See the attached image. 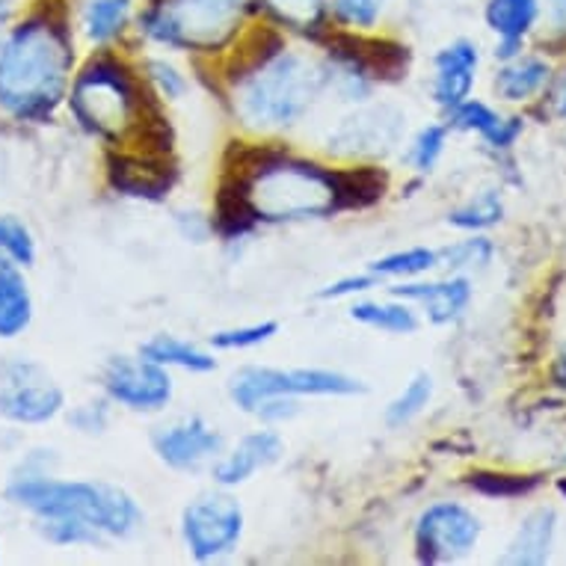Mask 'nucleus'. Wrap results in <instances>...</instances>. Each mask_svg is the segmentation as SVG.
I'll return each instance as SVG.
<instances>
[{"mask_svg":"<svg viewBox=\"0 0 566 566\" xmlns=\"http://www.w3.org/2000/svg\"><path fill=\"white\" fill-rule=\"evenodd\" d=\"M72 42L51 19H30L0 48V107L21 122H45L65 98Z\"/></svg>","mask_w":566,"mask_h":566,"instance_id":"1","label":"nucleus"},{"mask_svg":"<svg viewBox=\"0 0 566 566\" xmlns=\"http://www.w3.org/2000/svg\"><path fill=\"white\" fill-rule=\"evenodd\" d=\"M7 499L42 520H84L107 537H130L143 525L137 502L111 483L54 481L45 474H24L7 486Z\"/></svg>","mask_w":566,"mask_h":566,"instance_id":"2","label":"nucleus"},{"mask_svg":"<svg viewBox=\"0 0 566 566\" xmlns=\"http://www.w3.org/2000/svg\"><path fill=\"white\" fill-rule=\"evenodd\" d=\"M243 178L252 211L259 220H306L335 214V196L326 169L303 160H291L282 151H270Z\"/></svg>","mask_w":566,"mask_h":566,"instance_id":"3","label":"nucleus"},{"mask_svg":"<svg viewBox=\"0 0 566 566\" xmlns=\"http://www.w3.org/2000/svg\"><path fill=\"white\" fill-rule=\"evenodd\" d=\"M324 84L326 75L321 65L308 63L306 56L279 51L252 75L238 81V111L252 128H285L308 111Z\"/></svg>","mask_w":566,"mask_h":566,"instance_id":"4","label":"nucleus"},{"mask_svg":"<svg viewBox=\"0 0 566 566\" xmlns=\"http://www.w3.org/2000/svg\"><path fill=\"white\" fill-rule=\"evenodd\" d=\"M259 0H151L139 30L160 45L214 54L238 33L243 12Z\"/></svg>","mask_w":566,"mask_h":566,"instance_id":"5","label":"nucleus"},{"mask_svg":"<svg viewBox=\"0 0 566 566\" xmlns=\"http://www.w3.org/2000/svg\"><path fill=\"white\" fill-rule=\"evenodd\" d=\"M146 95L130 81L128 69L113 56H102L86 65L72 86V113L90 134L119 139L137 128Z\"/></svg>","mask_w":566,"mask_h":566,"instance_id":"6","label":"nucleus"},{"mask_svg":"<svg viewBox=\"0 0 566 566\" xmlns=\"http://www.w3.org/2000/svg\"><path fill=\"white\" fill-rule=\"evenodd\" d=\"M365 391L359 380H353L342 371H324V368H294V371H279V368H243L232 377L229 395L234 407L255 416L259 407L270 398H344Z\"/></svg>","mask_w":566,"mask_h":566,"instance_id":"7","label":"nucleus"},{"mask_svg":"<svg viewBox=\"0 0 566 566\" xmlns=\"http://www.w3.org/2000/svg\"><path fill=\"white\" fill-rule=\"evenodd\" d=\"M181 537L196 560H217L238 548L243 537V511L226 492H208L187 504L181 513Z\"/></svg>","mask_w":566,"mask_h":566,"instance_id":"8","label":"nucleus"},{"mask_svg":"<svg viewBox=\"0 0 566 566\" xmlns=\"http://www.w3.org/2000/svg\"><path fill=\"white\" fill-rule=\"evenodd\" d=\"M481 537V520L463 504L439 502L418 516L416 557L421 564H448L469 555Z\"/></svg>","mask_w":566,"mask_h":566,"instance_id":"9","label":"nucleus"},{"mask_svg":"<svg viewBox=\"0 0 566 566\" xmlns=\"http://www.w3.org/2000/svg\"><path fill=\"white\" fill-rule=\"evenodd\" d=\"M102 382L113 403L134 412H160L172 400V380L167 368L146 356H116L104 365Z\"/></svg>","mask_w":566,"mask_h":566,"instance_id":"10","label":"nucleus"},{"mask_svg":"<svg viewBox=\"0 0 566 566\" xmlns=\"http://www.w3.org/2000/svg\"><path fill=\"white\" fill-rule=\"evenodd\" d=\"M60 409H63V389L48 374H42V368L15 363L3 371L0 416L19 424H42L60 416Z\"/></svg>","mask_w":566,"mask_h":566,"instance_id":"11","label":"nucleus"},{"mask_svg":"<svg viewBox=\"0 0 566 566\" xmlns=\"http://www.w3.org/2000/svg\"><path fill=\"white\" fill-rule=\"evenodd\" d=\"M155 454L176 472H199L205 463L217 460L223 451V437L214 428H208L202 418L176 421L169 428H160L151 437Z\"/></svg>","mask_w":566,"mask_h":566,"instance_id":"12","label":"nucleus"},{"mask_svg":"<svg viewBox=\"0 0 566 566\" xmlns=\"http://www.w3.org/2000/svg\"><path fill=\"white\" fill-rule=\"evenodd\" d=\"M403 130V116L391 107L353 113L329 137V151L338 155H389Z\"/></svg>","mask_w":566,"mask_h":566,"instance_id":"13","label":"nucleus"},{"mask_svg":"<svg viewBox=\"0 0 566 566\" xmlns=\"http://www.w3.org/2000/svg\"><path fill=\"white\" fill-rule=\"evenodd\" d=\"M111 185L134 199H160L176 181V169L167 164V155H111L107 160Z\"/></svg>","mask_w":566,"mask_h":566,"instance_id":"14","label":"nucleus"},{"mask_svg":"<svg viewBox=\"0 0 566 566\" xmlns=\"http://www.w3.org/2000/svg\"><path fill=\"white\" fill-rule=\"evenodd\" d=\"M282 454H285V442H282L276 430H252L229 454L214 460L211 474H214V481L220 486H241L259 469H268V465L279 463Z\"/></svg>","mask_w":566,"mask_h":566,"instance_id":"15","label":"nucleus"},{"mask_svg":"<svg viewBox=\"0 0 566 566\" xmlns=\"http://www.w3.org/2000/svg\"><path fill=\"white\" fill-rule=\"evenodd\" d=\"M389 294L398 300L421 303L424 312H428L430 324H451L469 306L472 285L463 276L446 279V282H400V285H391Z\"/></svg>","mask_w":566,"mask_h":566,"instance_id":"16","label":"nucleus"},{"mask_svg":"<svg viewBox=\"0 0 566 566\" xmlns=\"http://www.w3.org/2000/svg\"><path fill=\"white\" fill-rule=\"evenodd\" d=\"M474 69H478V48L472 42H454L442 48L437 54V84H433V98L446 111H454L457 104L469 98L474 86Z\"/></svg>","mask_w":566,"mask_h":566,"instance_id":"17","label":"nucleus"},{"mask_svg":"<svg viewBox=\"0 0 566 566\" xmlns=\"http://www.w3.org/2000/svg\"><path fill=\"white\" fill-rule=\"evenodd\" d=\"M537 15V0H490L486 3V24L502 36V45L495 48L499 60H513L520 54L522 36L534 28Z\"/></svg>","mask_w":566,"mask_h":566,"instance_id":"18","label":"nucleus"},{"mask_svg":"<svg viewBox=\"0 0 566 566\" xmlns=\"http://www.w3.org/2000/svg\"><path fill=\"white\" fill-rule=\"evenodd\" d=\"M552 539H555V511L552 507H539V511L525 516V522L516 531V537L507 546L504 560L525 566L546 564L548 552H552Z\"/></svg>","mask_w":566,"mask_h":566,"instance_id":"19","label":"nucleus"},{"mask_svg":"<svg viewBox=\"0 0 566 566\" xmlns=\"http://www.w3.org/2000/svg\"><path fill=\"white\" fill-rule=\"evenodd\" d=\"M329 176V185H333L335 196V211H344V208H368V205L380 202L386 187H389V178L386 172L374 167H359V169H326Z\"/></svg>","mask_w":566,"mask_h":566,"instance_id":"20","label":"nucleus"},{"mask_svg":"<svg viewBox=\"0 0 566 566\" xmlns=\"http://www.w3.org/2000/svg\"><path fill=\"white\" fill-rule=\"evenodd\" d=\"M33 321V300L24 279L10 268L0 264V338H15Z\"/></svg>","mask_w":566,"mask_h":566,"instance_id":"21","label":"nucleus"},{"mask_svg":"<svg viewBox=\"0 0 566 566\" xmlns=\"http://www.w3.org/2000/svg\"><path fill=\"white\" fill-rule=\"evenodd\" d=\"M139 356H146L164 368H181L190 374H208L217 368V359L211 353H205L202 347L190 342H181L176 335H155L151 342L143 344Z\"/></svg>","mask_w":566,"mask_h":566,"instance_id":"22","label":"nucleus"},{"mask_svg":"<svg viewBox=\"0 0 566 566\" xmlns=\"http://www.w3.org/2000/svg\"><path fill=\"white\" fill-rule=\"evenodd\" d=\"M350 317L359 321V324L371 326V329L391 335H409L418 329L416 312L407 303H374V300H365V303H353Z\"/></svg>","mask_w":566,"mask_h":566,"instance_id":"23","label":"nucleus"},{"mask_svg":"<svg viewBox=\"0 0 566 566\" xmlns=\"http://www.w3.org/2000/svg\"><path fill=\"white\" fill-rule=\"evenodd\" d=\"M134 3L130 0H90V7L84 12L86 36L104 45L128 28Z\"/></svg>","mask_w":566,"mask_h":566,"instance_id":"24","label":"nucleus"},{"mask_svg":"<svg viewBox=\"0 0 566 566\" xmlns=\"http://www.w3.org/2000/svg\"><path fill=\"white\" fill-rule=\"evenodd\" d=\"M548 81V65L537 56H528V60H520V63H511L507 69L499 72L495 77V90L507 102H522L539 90V86Z\"/></svg>","mask_w":566,"mask_h":566,"instance_id":"25","label":"nucleus"},{"mask_svg":"<svg viewBox=\"0 0 566 566\" xmlns=\"http://www.w3.org/2000/svg\"><path fill=\"white\" fill-rule=\"evenodd\" d=\"M259 7L282 28L317 33L326 19V0H259Z\"/></svg>","mask_w":566,"mask_h":566,"instance_id":"26","label":"nucleus"},{"mask_svg":"<svg viewBox=\"0 0 566 566\" xmlns=\"http://www.w3.org/2000/svg\"><path fill=\"white\" fill-rule=\"evenodd\" d=\"M439 264V252L424 250V247H416V250L391 252V255H382V259L371 261L368 273H374L377 279H412L428 273L430 268Z\"/></svg>","mask_w":566,"mask_h":566,"instance_id":"27","label":"nucleus"},{"mask_svg":"<svg viewBox=\"0 0 566 566\" xmlns=\"http://www.w3.org/2000/svg\"><path fill=\"white\" fill-rule=\"evenodd\" d=\"M465 483L481 495L490 499H520L528 495L543 483L539 474H507V472H472L465 478Z\"/></svg>","mask_w":566,"mask_h":566,"instance_id":"28","label":"nucleus"},{"mask_svg":"<svg viewBox=\"0 0 566 566\" xmlns=\"http://www.w3.org/2000/svg\"><path fill=\"white\" fill-rule=\"evenodd\" d=\"M430 395H433V380L430 374H416L409 386L400 391L398 398L391 400L389 409H386V424L389 428H403L412 418L421 416V409L430 403Z\"/></svg>","mask_w":566,"mask_h":566,"instance_id":"29","label":"nucleus"},{"mask_svg":"<svg viewBox=\"0 0 566 566\" xmlns=\"http://www.w3.org/2000/svg\"><path fill=\"white\" fill-rule=\"evenodd\" d=\"M502 214V199L492 193V190H486V193H481L478 199L463 205V208L451 211V214H448V223L457 226V229H465V232H478V229H490V226L499 223Z\"/></svg>","mask_w":566,"mask_h":566,"instance_id":"30","label":"nucleus"},{"mask_svg":"<svg viewBox=\"0 0 566 566\" xmlns=\"http://www.w3.org/2000/svg\"><path fill=\"white\" fill-rule=\"evenodd\" d=\"M0 259H12L24 268L36 261V247H33L28 226L15 217H0Z\"/></svg>","mask_w":566,"mask_h":566,"instance_id":"31","label":"nucleus"},{"mask_svg":"<svg viewBox=\"0 0 566 566\" xmlns=\"http://www.w3.org/2000/svg\"><path fill=\"white\" fill-rule=\"evenodd\" d=\"M276 333V321H261V324L220 329V333L211 335V344H214L217 350H250V347H259V344L270 342Z\"/></svg>","mask_w":566,"mask_h":566,"instance_id":"32","label":"nucleus"},{"mask_svg":"<svg viewBox=\"0 0 566 566\" xmlns=\"http://www.w3.org/2000/svg\"><path fill=\"white\" fill-rule=\"evenodd\" d=\"M51 543L56 546H98L102 543V531H95L93 525H86L84 520H69V516H54V520H45V528H42Z\"/></svg>","mask_w":566,"mask_h":566,"instance_id":"33","label":"nucleus"},{"mask_svg":"<svg viewBox=\"0 0 566 566\" xmlns=\"http://www.w3.org/2000/svg\"><path fill=\"white\" fill-rule=\"evenodd\" d=\"M439 259L446 261L451 270H483L492 259V243L486 238H472V241H460L448 247Z\"/></svg>","mask_w":566,"mask_h":566,"instance_id":"34","label":"nucleus"},{"mask_svg":"<svg viewBox=\"0 0 566 566\" xmlns=\"http://www.w3.org/2000/svg\"><path fill=\"white\" fill-rule=\"evenodd\" d=\"M326 10L347 28L368 30L380 19V0H326Z\"/></svg>","mask_w":566,"mask_h":566,"instance_id":"35","label":"nucleus"},{"mask_svg":"<svg viewBox=\"0 0 566 566\" xmlns=\"http://www.w3.org/2000/svg\"><path fill=\"white\" fill-rule=\"evenodd\" d=\"M499 122H502L499 113H492L490 107L481 102H469V98H465L463 104H457L454 111H451V125H454V128L478 130V134H483V139L499 128Z\"/></svg>","mask_w":566,"mask_h":566,"instance_id":"36","label":"nucleus"},{"mask_svg":"<svg viewBox=\"0 0 566 566\" xmlns=\"http://www.w3.org/2000/svg\"><path fill=\"white\" fill-rule=\"evenodd\" d=\"M446 134L448 130L442 125H428L418 134L416 143H412V155H409L418 172H430V169L437 167V160L446 151Z\"/></svg>","mask_w":566,"mask_h":566,"instance_id":"37","label":"nucleus"},{"mask_svg":"<svg viewBox=\"0 0 566 566\" xmlns=\"http://www.w3.org/2000/svg\"><path fill=\"white\" fill-rule=\"evenodd\" d=\"M146 72H149V81L158 86V93L164 95V98H181V95H185L187 81L172 63H167V60H149V63H146Z\"/></svg>","mask_w":566,"mask_h":566,"instance_id":"38","label":"nucleus"},{"mask_svg":"<svg viewBox=\"0 0 566 566\" xmlns=\"http://www.w3.org/2000/svg\"><path fill=\"white\" fill-rule=\"evenodd\" d=\"M107 421H111V412H107V403L104 400H95V403H84V407H77L72 412V424H75L81 433H104L107 428Z\"/></svg>","mask_w":566,"mask_h":566,"instance_id":"39","label":"nucleus"},{"mask_svg":"<svg viewBox=\"0 0 566 566\" xmlns=\"http://www.w3.org/2000/svg\"><path fill=\"white\" fill-rule=\"evenodd\" d=\"M377 285V276L374 273H359V276H344L338 282H329L317 297L321 300H342L353 297V294H363V291H371Z\"/></svg>","mask_w":566,"mask_h":566,"instance_id":"40","label":"nucleus"},{"mask_svg":"<svg viewBox=\"0 0 566 566\" xmlns=\"http://www.w3.org/2000/svg\"><path fill=\"white\" fill-rule=\"evenodd\" d=\"M520 134H522V119H502L499 122V128L492 130L490 137H486V143L495 146V149H511Z\"/></svg>","mask_w":566,"mask_h":566,"instance_id":"41","label":"nucleus"},{"mask_svg":"<svg viewBox=\"0 0 566 566\" xmlns=\"http://www.w3.org/2000/svg\"><path fill=\"white\" fill-rule=\"evenodd\" d=\"M552 102H555L557 116H566V72L560 75V81L555 84V95H552Z\"/></svg>","mask_w":566,"mask_h":566,"instance_id":"42","label":"nucleus"},{"mask_svg":"<svg viewBox=\"0 0 566 566\" xmlns=\"http://www.w3.org/2000/svg\"><path fill=\"white\" fill-rule=\"evenodd\" d=\"M552 15H555L557 28L566 30V0H555V7H552Z\"/></svg>","mask_w":566,"mask_h":566,"instance_id":"43","label":"nucleus"},{"mask_svg":"<svg viewBox=\"0 0 566 566\" xmlns=\"http://www.w3.org/2000/svg\"><path fill=\"white\" fill-rule=\"evenodd\" d=\"M555 382L560 386V389H566V356L555 365Z\"/></svg>","mask_w":566,"mask_h":566,"instance_id":"44","label":"nucleus"},{"mask_svg":"<svg viewBox=\"0 0 566 566\" xmlns=\"http://www.w3.org/2000/svg\"><path fill=\"white\" fill-rule=\"evenodd\" d=\"M557 490H560V495L566 499V478H560V481H557Z\"/></svg>","mask_w":566,"mask_h":566,"instance_id":"45","label":"nucleus"}]
</instances>
